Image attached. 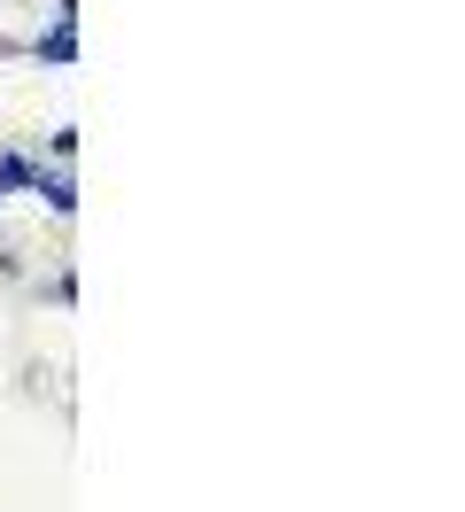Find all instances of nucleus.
Masks as SVG:
<instances>
[{
	"mask_svg": "<svg viewBox=\"0 0 465 512\" xmlns=\"http://www.w3.org/2000/svg\"><path fill=\"white\" fill-rule=\"evenodd\" d=\"M0 194H8V187H0Z\"/></svg>",
	"mask_w": 465,
	"mask_h": 512,
	"instance_id": "7ed1b4c3",
	"label": "nucleus"
},
{
	"mask_svg": "<svg viewBox=\"0 0 465 512\" xmlns=\"http://www.w3.org/2000/svg\"><path fill=\"white\" fill-rule=\"evenodd\" d=\"M31 194H39V202H47L55 218H70V210H78V179H70V163H55V171L39 163V179H31Z\"/></svg>",
	"mask_w": 465,
	"mask_h": 512,
	"instance_id": "f257e3e1",
	"label": "nucleus"
},
{
	"mask_svg": "<svg viewBox=\"0 0 465 512\" xmlns=\"http://www.w3.org/2000/svg\"><path fill=\"white\" fill-rule=\"evenodd\" d=\"M31 179H39V163H31L24 148H8V156H0V187H24L31 194Z\"/></svg>",
	"mask_w": 465,
	"mask_h": 512,
	"instance_id": "f03ea898",
	"label": "nucleus"
}]
</instances>
